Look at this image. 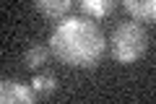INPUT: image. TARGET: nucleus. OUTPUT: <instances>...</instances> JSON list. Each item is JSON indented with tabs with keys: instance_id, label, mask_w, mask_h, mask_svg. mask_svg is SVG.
I'll return each instance as SVG.
<instances>
[{
	"instance_id": "f257e3e1",
	"label": "nucleus",
	"mask_w": 156,
	"mask_h": 104,
	"mask_svg": "<svg viewBox=\"0 0 156 104\" xmlns=\"http://www.w3.org/2000/svg\"><path fill=\"white\" fill-rule=\"evenodd\" d=\"M52 55L68 68H96L107 49V39L94 21L86 18H60L50 34Z\"/></svg>"
},
{
	"instance_id": "f03ea898",
	"label": "nucleus",
	"mask_w": 156,
	"mask_h": 104,
	"mask_svg": "<svg viewBox=\"0 0 156 104\" xmlns=\"http://www.w3.org/2000/svg\"><path fill=\"white\" fill-rule=\"evenodd\" d=\"M148 49V34L138 21H122L112 31V57L120 65L140 60Z\"/></svg>"
},
{
	"instance_id": "7ed1b4c3",
	"label": "nucleus",
	"mask_w": 156,
	"mask_h": 104,
	"mask_svg": "<svg viewBox=\"0 0 156 104\" xmlns=\"http://www.w3.org/2000/svg\"><path fill=\"white\" fill-rule=\"evenodd\" d=\"M37 99H39L37 91L31 86H26V83L8 81V78L0 81V102L3 104H34Z\"/></svg>"
},
{
	"instance_id": "20e7f679",
	"label": "nucleus",
	"mask_w": 156,
	"mask_h": 104,
	"mask_svg": "<svg viewBox=\"0 0 156 104\" xmlns=\"http://www.w3.org/2000/svg\"><path fill=\"white\" fill-rule=\"evenodd\" d=\"M34 5H37V11L44 18L60 21V18H65V13L70 11L73 0H34Z\"/></svg>"
},
{
	"instance_id": "39448f33",
	"label": "nucleus",
	"mask_w": 156,
	"mask_h": 104,
	"mask_svg": "<svg viewBox=\"0 0 156 104\" xmlns=\"http://www.w3.org/2000/svg\"><path fill=\"white\" fill-rule=\"evenodd\" d=\"M122 5L138 21H156V0H122Z\"/></svg>"
},
{
	"instance_id": "423d86ee",
	"label": "nucleus",
	"mask_w": 156,
	"mask_h": 104,
	"mask_svg": "<svg viewBox=\"0 0 156 104\" xmlns=\"http://www.w3.org/2000/svg\"><path fill=\"white\" fill-rule=\"evenodd\" d=\"M50 52L52 49L44 47V44H31V47L26 49V55H23V65H26L29 70H39V68L50 60Z\"/></svg>"
},
{
	"instance_id": "0eeeda50",
	"label": "nucleus",
	"mask_w": 156,
	"mask_h": 104,
	"mask_svg": "<svg viewBox=\"0 0 156 104\" xmlns=\"http://www.w3.org/2000/svg\"><path fill=\"white\" fill-rule=\"evenodd\" d=\"M78 5L86 16L91 18H104L112 13V5H115V0H78Z\"/></svg>"
},
{
	"instance_id": "6e6552de",
	"label": "nucleus",
	"mask_w": 156,
	"mask_h": 104,
	"mask_svg": "<svg viewBox=\"0 0 156 104\" xmlns=\"http://www.w3.org/2000/svg\"><path fill=\"white\" fill-rule=\"evenodd\" d=\"M31 88L37 91L39 99H50L57 91V81H55V76H37L31 81Z\"/></svg>"
}]
</instances>
